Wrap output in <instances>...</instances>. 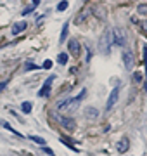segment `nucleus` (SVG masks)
I'll return each instance as SVG.
<instances>
[{
	"label": "nucleus",
	"mask_w": 147,
	"mask_h": 156,
	"mask_svg": "<svg viewBox=\"0 0 147 156\" xmlns=\"http://www.w3.org/2000/svg\"><path fill=\"white\" fill-rule=\"evenodd\" d=\"M87 96V90H85V88H83V90L74 97V99H66V101H62V102H59V106H57V109L59 111H64V109H74L78 104H80V101L83 99V97H85Z\"/></svg>",
	"instance_id": "1"
},
{
	"label": "nucleus",
	"mask_w": 147,
	"mask_h": 156,
	"mask_svg": "<svg viewBox=\"0 0 147 156\" xmlns=\"http://www.w3.org/2000/svg\"><path fill=\"white\" fill-rule=\"evenodd\" d=\"M111 45H113V33L109 30H106V31H104V35L100 37V50L104 54H107L111 50Z\"/></svg>",
	"instance_id": "2"
},
{
	"label": "nucleus",
	"mask_w": 147,
	"mask_h": 156,
	"mask_svg": "<svg viewBox=\"0 0 147 156\" xmlns=\"http://www.w3.org/2000/svg\"><path fill=\"white\" fill-rule=\"evenodd\" d=\"M111 33H113V43H114V45L123 47L125 43H127V38H125V31H123L121 28H114Z\"/></svg>",
	"instance_id": "3"
},
{
	"label": "nucleus",
	"mask_w": 147,
	"mask_h": 156,
	"mask_svg": "<svg viewBox=\"0 0 147 156\" xmlns=\"http://www.w3.org/2000/svg\"><path fill=\"white\" fill-rule=\"evenodd\" d=\"M118 99H119V87H114L113 90H111V94H109V97H107V106H106V108H107V111H109V109H111L116 102H118Z\"/></svg>",
	"instance_id": "4"
},
{
	"label": "nucleus",
	"mask_w": 147,
	"mask_h": 156,
	"mask_svg": "<svg viewBox=\"0 0 147 156\" xmlns=\"http://www.w3.org/2000/svg\"><path fill=\"white\" fill-rule=\"evenodd\" d=\"M54 78H55V76H49V78L45 80L44 87H42V88H40V92H38V97H47V96L50 94V85H52Z\"/></svg>",
	"instance_id": "5"
},
{
	"label": "nucleus",
	"mask_w": 147,
	"mask_h": 156,
	"mask_svg": "<svg viewBox=\"0 0 147 156\" xmlns=\"http://www.w3.org/2000/svg\"><path fill=\"white\" fill-rule=\"evenodd\" d=\"M123 64L127 70L133 68V52L132 50H123Z\"/></svg>",
	"instance_id": "6"
},
{
	"label": "nucleus",
	"mask_w": 147,
	"mask_h": 156,
	"mask_svg": "<svg viewBox=\"0 0 147 156\" xmlns=\"http://www.w3.org/2000/svg\"><path fill=\"white\" fill-rule=\"evenodd\" d=\"M68 49H69V52H71V56H80V43L74 40V38H71L69 42H68Z\"/></svg>",
	"instance_id": "7"
},
{
	"label": "nucleus",
	"mask_w": 147,
	"mask_h": 156,
	"mask_svg": "<svg viewBox=\"0 0 147 156\" xmlns=\"http://www.w3.org/2000/svg\"><path fill=\"white\" fill-rule=\"evenodd\" d=\"M85 116H87L88 120H95V118L99 116V111H97L94 106H88V108L85 109Z\"/></svg>",
	"instance_id": "8"
},
{
	"label": "nucleus",
	"mask_w": 147,
	"mask_h": 156,
	"mask_svg": "<svg viewBox=\"0 0 147 156\" xmlns=\"http://www.w3.org/2000/svg\"><path fill=\"white\" fill-rule=\"evenodd\" d=\"M128 146H130L128 139H127V137H123V139L118 142V151H119V153H125V151H128Z\"/></svg>",
	"instance_id": "9"
},
{
	"label": "nucleus",
	"mask_w": 147,
	"mask_h": 156,
	"mask_svg": "<svg viewBox=\"0 0 147 156\" xmlns=\"http://www.w3.org/2000/svg\"><path fill=\"white\" fill-rule=\"evenodd\" d=\"M23 30H26V23H16L12 26V35H19Z\"/></svg>",
	"instance_id": "10"
},
{
	"label": "nucleus",
	"mask_w": 147,
	"mask_h": 156,
	"mask_svg": "<svg viewBox=\"0 0 147 156\" xmlns=\"http://www.w3.org/2000/svg\"><path fill=\"white\" fill-rule=\"evenodd\" d=\"M68 30H69V26H68V23L62 26V31H61V37H59V42L61 43H64L66 42V37H68Z\"/></svg>",
	"instance_id": "11"
},
{
	"label": "nucleus",
	"mask_w": 147,
	"mask_h": 156,
	"mask_svg": "<svg viewBox=\"0 0 147 156\" xmlns=\"http://www.w3.org/2000/svg\"><path fill=\"white\" fill-rule=\"evenodd\" d=\"M59 121H61L62 125H64L66 128H69V130H73V128H74V123H73L69 118H59Z\"/></svg>",
	"instance_id": "12"
},
{
	"label": "nucleus",
	"mask_w": 147,
	"mask_h": 156,
	"mask_svg": "<svg viewBox=\"0 0 147 156\" xmlns=\"http://www.w3.org/2000/svg\"><path fill=\"white\" fill-rule=\"evenodd\" d=\"M21 109H23V113H26V115H30L31 113V102H23V104H21Z\"/></svg>",
	"instance_id": "13"
},
{
	"label": "nucleus",
	"mask_w": 147,
	"mask_h": 156,
	"mask_svg": "<svg viewBox=\"0 0 147 156\" xmlns=\"http://www.w3.org/2000/svg\"><path fill=\"white\" fill-rule=\"evenodd\" d=\"M57 62H59V64H66V62H68V54L61 52V54L57 56Z\"/></svg>",
	"instance_id": "14"
},
{
	"label": "nucleus",
	"mask_w": 147,
	"mask_h": 156,
	"mask_svg": "<svg viewBox=\"0 0 147 156\" xmlns=\"http://www.w3.org/2000/svg\"><path fill=\"white\" fill-rule=\"evenodd\" d=\"M24 70H26V71H31V70H40V66H38V64H33V62H26V64H24Z\"/></svg>",
	"instance_id": "15"
},
{
	"label": "nucleus",
	"mask_w": 147,
	"mask_h": 156,
	"mask_svg": "<svg viewBox=\"0 0 147 156\" xmlns=\"http://www.w3.org/2000/svg\"><path fill=\"white\" fill-rule=\"evenodd\" d=\"M4 127H5V128H7L9 132H12V133H14V135H17V137H24V135H23V133H19L17 130H14V128H12V127H11L9 123H4Z\"/></svg>",
	"instance_id": "16"
},
{
	"label": "nucleus",
	"mask_w": 147,
	"mask_h": 156,
	"mask_svg": "<svg viewBox=\"0 0 147 156\" xmlns=\"http://www.w3.org/2000/svg\"><path fill=\"white\" fill-rule=\"evenodd\" d=\"M33 142H36V144H40V146H45V139H42V137H36V135H31L30 137Z\"/></svg>",
	"instance_id": "17"
},
{
	"label": "nucleus",
	"mask_w": 147,
	"mask_h": 156,
	"mask_svg": "<svg viewBox=\"0 0 147 156\" xmlns=\"http://www.w3.org/2000/svg\"><path fill=\"white\" fill-rule=\"evenodd\" d=\"M66 9H68V0H62V2H59V5H57V11H59V12L66 11Z\"/></svg>",
	"instance_id": "18"
},
{
	"label": "nucleus",
	"mask_w": 147,
	"mask_h": 156,
	"mask_svg": "<svg viewBox=\"0 0 147 156\" xmlns=\"http://www.w3.org/2000/svg\"><path fill=\"white\" fill-rule=\"evenodd\" d=\"M142 80H144L142 73H135V75H133V83H140Z\"/></svg>",
	"instance_id": "19"
},
{
	"label": "nucleus",
	"mask_w": 147,
	"mask_h": 156,
	"mask_svg": "<svg viewBox=\"0 0 147 156\" xmlns=\"http://www.w3.org/2000/svg\"><path fill=\"white\" fill-rule=\"evenodd\" d=\"M137 12H138V14H147V5H145V4H140L138 9H137Z\"/></svg>",
	"instance_id": "20"
},
{
	"label": "nucleus",
	"mask_w": 147,
	"mask_h": 156,
	"mask_svg": "<svg viewBox=\"0 0 147 156\" xmlns=\"http://www.w3.org/2000/svg\"><path fill=\"white\" fill-rule=\"evenodd\" d=\"M35 11V5H30V7H26L24 11H23V16H28V14H31Z\"/></svg>",
	"instance_id": "21"
},
{
	"label": "nucleus",
	"mask_w": 147,
	"mask_h": 156,
	"mask_svg": "<svg viewBox=\"0 0 147 156\" xmlns=\"http://www.w3.org/2000/svg\"><path fill=\"white\" fill-rule=\"evenodd\" d=\"M44 68H45V70H50V68H52V61H50V59H47V61L44 62Z\"/></svg>",
	"instance_id": "22"
},
{
	"label": "nucleus",
	"mask_w": 147,
	"mask_h": 156,
	"mask_svg": "<svg viewBox=\"0 0 147 156\" xmlns=\"http://www.w3.org/2000/svg\"><path fill=\"white\" fill-rule=\"evenodd\" d=\"M42 149H44V151H45L47 154H50V156H54V151H52V149H49L47 146H44V147H42Z\"/></svg>",
	"instance_id": "23"
},
{
	"label": "nucleus",
	"mask_w": 147,
	"mask_h": 156,
	"mask_svg": "<svg viewBox=\"0 0 147 156\" xmlns=\"http://www.w3.org/2000/svg\"><path fill=\"white\" fill-rule=\"evenodd\" d=\"M5 87H7V82H2V83H0V92H2Z\"/></svg>",
	"instance_id": "24"
},
{
	"label": "nucleus",
	"mask_w": 147,
	"mask_h": 156,
	"mask_svg": "<svg viewBox=\"0 0 147 156\" xmlns=\"http://www.w3.org/2000/svg\"><path fill=\"white\" fill-rule=\"evenodd\" d=\"M137 23H138V21H137ZM138 25H142V28H144L145 33H147V21H145V23H138Z\"/></svg>",
	"instance_id": "25"
},
{
	"label": "nucleus",
	"mask_w": 147,
	"mask_h": 156,
	"mask_svg": "<svg viewBox=\"0 0 147 156\" xmlns=\"http://www.w3.org/2000/svg\"><path fill=\"white\" fill-rule=\"evenodd\" d=\"M40 2H42V0H33V5H35V7H36V5H38V4H40Z\"/></svg>",
	"instance_id": "26"
},
{
	"label": "nucleus",
	"mask_w": 147,
	"mask_h": 156,
	"mask_svg": "<svg viewBox=\"0 0 147 156\" xmlns=\"http://www.w3.org/2000/svg\"><path fill=\"white\" fill-rule=\"evenodd\" d=\"M144 88H145V90H147V83H145V85H144Z\"/></svg>",
	"instance_id": "27"
}]
</instances>
